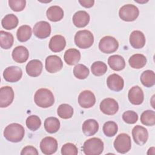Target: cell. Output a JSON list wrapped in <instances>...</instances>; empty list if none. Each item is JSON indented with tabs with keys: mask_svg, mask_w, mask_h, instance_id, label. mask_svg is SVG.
Instances as JSON below:
<instances>
[{
	"mask_svg": "<svg viewBox=\"0 0 155 155\" xmlns=\"http://www.w3.org/2000/svg\"><path fill=\"white\" fill-rule=\"evenodd\" d=\"M25 134L24 128L19 124L12 123L7 125L4 131V137L10 142L16 143L21 141Z\"/></svg>",
	"mask_w": 155,
	"mask_h": 155,
	"instance_id": "6da1fadb",
	"label": "cell"
},
{
	"mask_svg": "<svg viewBox=\"0 0 155 155\" xmlns=\"http://www.w3.org/2000/svg\"><path fill=\"white\" fill-rule=\"evenodd\" d=\"M34 101L38 107L48 108L53 105L54 97L50 90L42 88L36 91L34 96Z\"/></svg>",
	"mask_w": 155,
	"mask_h": 155,
	"instance_id": "7a4b0ae2",
	"label": "cell"
},
{
	"mask_svg": "<svg viewBox=\"0 0 155 155\" xmlns=\"http://www.w3.org/2000/svg\"><path fill=\"white\" fill-rule=\"evenodd\" d=\"M82 150L86 155H99L103 152L104 142L99 138L92 137L84 142Z\"/></svg>",
	"mask_w": 155,
	"mask_h": 155,
	"instance_id": "3957f363",
	"label": "cell"
},
{
	"mask_svg": "<svg viewBox=\"0 0 155 155\" xmlns=\"http://www.w3.org/2000/svg\"><path fill=\"white\" fill-rule=\"evenodd\" d=\"M93 42V35L89 30H79L76 33L74 36V43L80 48H88L92 46Z\"/></svg>",
	"mask_w": 155,
	"mask_h": 155,
	"instance_id": "277c9868",
	"label": "cell"
},
{
	"mask_svg": "<svg viewBox=\"0 0 155 155\" xmlns=\"http://www.w3.org/2000/svg\"><path fill=\"white\" fill-rule=\"evenodd\" d=\"M139 14L138 8L133 4H125L121 7L119 11L120 18L127 22L133 21L137 19Z\"/></svg>",
	"mask_w": 155,
	"mask_h": 155,
	"instance_id": "5b68a950",
	"label": "cell"
},
{
	"mask_svg": "<svg viewBox=\"0 0 155 155\" xmlns=\"http://www.w3.org/2000/svg\"><path fill=\"white\" fill-rule=\"evenodd\" d=\"M114 147L119 153L125 154L128 152L131 147V141L130 136L126 133L119 134L114 141Z\"/></svg>",
	"mask_w": 155,
	"mask_h": 155,
	"instance_id": "8992f818",
	"label": "cell"
},
{
	"mask_svg": "<svg viewBox=\"0 0 155 155\" xmlns=\"http://www.w3.org/2000/svg\"><path fill=\"white\" fill-rule=\"evenodd\" d=\"M119 47V43L116 39L110 36L103 37L99 41V50L107 54H110L115 52Z\"/></svg>",
	"mask_w": 155,
	"mask_h": 155,
	"instance_id": "52a82bcc",
	"label": "cell"
},
{
	"mask_svg": "<svg viewBox=\"0 0 155 155\" xmlns=\"http://www.w3.org/2000/svg\"><path fill=\"white\" fill-rule=\"evenodd\" d=\"M40 149L42 153L45 155L52 154L58 150V142L54 137H45L41 141Z\"/></svg>",
	"mask_w": 155,
	"mask_h": 155,
	"instance_id": "ba28073f",
	"label": "cell"
},
{
	"mask_svg": "<svg viewBox=\"0 0 155 155\" xmlns=\"http://www.w3.org/2000/svg\"><path fill=\"white\" fill-rule=\"evenodd\" d=\"M63 67L61 59L57 55H50L45 59V69L50 73H55Z\"/></svg>",
	"mask_w": 155,
	"mask_h": 155,
	"instance_id": "9c48e42d",
	"label": "cell"
},
{
	"mask_svg": "<svg viewBox=\"0 0 155 155\" xmlns=\"http://www.w3.org/2000/svg\"><path fill=\"white\" fill-rule=\"evenodd\" d=\"M101 111L107 115L115 114L119 110L117 102L113 98H105L100 104Z\"/></svg>",
	"mask_w": 155,
	"mask_h": 155,
	"instance_id": "30bf717a",
	"label": "cell"
},
{
	"mask_svg": "<svg viewBox=\"0 0 155 155\" xmlns=\"http://www.w3.org/2000/svg\"><path fill=\"white\" fill-rule=\"evenodd\" d=\"M33 33L39 39H45L50 35V24L45 21H39L34 25Z\"/></svg>",
	"mask_w": 155,
	"mask_h": 155,
	"instance_id": "8fae6325",
	"label": "cell"
},
{
	"mask_svg": "<svg viewBox=\"0 0 155 155\" xmlns=\"http://www.w3.org/2000/svg\"><path fill=\"white\" fill-rule=\"evenodd\" d=\"M22 71L17 66H10L6 68L3 72L4 79L9 82H16L21 79Z\"/></svg>",
	"mask_w": 155,
	"mask_h": 155,
	"instance_id": "7c38bea8",
	"label": "cell"
},
{
	"mask_svg": "<svg viewBox=\"0 0 155 155\" xmlns=\"http://www.w3.org/2000/svg\"><path fill=\"white\" fill-rule=\"evenodd\" d=\"M132 136L135 143L139 145H144L148 138L147 130L142 126L136 125L132 130Z\"/></svg>",
	"mask_w": 155,
	"mask_h": 155,
	"instance_id": "4fadbf2b",
	"label": "cell"
},
{
	"mask_svg": "<svg viewBox=\"0 0 155 155\" xmlns=\"http://www.w3.org/2000/svg\"><path fill=\"white\" fill-rule=\"evenodd\" d=\"M78 102L81 107L89 108L95 104L96 97L92 91L84 90L79 94L78 96Z\"/></svg>",
	"mask_w": 155,
	"mask_h": 155,
	"instance_id": "5bb4252c",
	"label": "cell"
},
{
	"mask_svg": "<svg viewBox=\"0 0 155 155\" xmlns=\"http://www.w3.org/2000/svg\"><path fill=\"white\" fill-rule=\"evenodd\" d=\"M14 99V91L9 86L2 87L0 89V107L5 108L9 106Z\"/></svg>",
	"mask_w": 155,
	"mask_h": 155,
	"instance_id": "9a60e30c",
	"label": "cell"
},
{
	"mask_svg": "<svg viewBox=\"0 0 155 155\" xmlns=\"http://www.w3.org/2000/svg\"><path fill=\"white\" fill-rule=\"evenodd\" d=\"M107 84L111 90L119 91L124 88V81L120 76L117 74L113 73L107 78Z\"/></svg>",
	"mask_w": 155,
	"mask_h": 155,
	"instance_id": "2e32d148",
	"label": "cell"
},
{
	"mask_svg": "<svg viewBox=\"0 0 155 155\" xmlns=\"http://www.w3.org/2000/svg\"><path fill=\"white\" fill-rule=\"evenodd\" d=\"M128 96L130 102L136 105H140L144 99L143 92L142 88L138 85L134 86L130 89Z\"/></svg>",
	"mask_w": 155,
	"mask_h": 155,
	"instance_id": "e0dca14e",
	"label": "cell"
},
{
	"mask_svg": "<svg viewBox=\"0 0 155 155\" xmlns=\"http://www.w3.org/2000/svg\"><path fill=\"white\" fill-rule=\"evenodd\" d=\"M130 43L134 48H142L145 44L144 34L139 30L132 31L130 35Z\"/></svg>",
	"mask_w": 155,
	"mask_h": 155,
	"instance_id": "ac0fdd59",
	"label": "cell"
},
{
	"mask_svg": "<svg viewBox=\"0 0 155 155\" xmlns=\"http://www.w3.org/2000/svg\"><path fill=\"white\" fill-rule=\"evenodd\" d=\"M66 45V41L65 38L59 35H54L50 40L49 48L53 52L57 53L62 51Z\"/></svg>",
	"mask_w": 155,
	"mask_h": 155,
	"instance_id": "d6986e66",
	"label": "cell"
},
{
	"mask_svg": "<svg viewBox=\"0 0 155 155\" xmlns=\"http://www.w3.org/2000/svg\"><path fill=\"white\" fill-rule=\"evenodd\" d=\"M42 63L38 59H33L26 65V72L31 77L39 76L42 71Z\"/></svg>",
	"mask_w": 155,
	"mask_h": 155,
	"instance_id": "ffe728a7",
	"label": "cell"
},
{
	"mask_svg": "<svg viewBox=\"0 0 155 155\" xmlns=\"http://www.w3.org/2000/svg\"><path fill=\"white\" fill-rule=\"evenodd\" d=\"M90 15L88 13L84 10H80L76 12L73 16V24L78 27L82 28L87 25L90 22Z\"/></svg>",
	"mask_w": 155,
	"mask_h": 155,
	"instance_id": "44dd1931",
	"label": "cell"
},
{
	"mask_svg": "<svg viewBox=\"0 0 155 155\" xmlns=\"http://www.w3.org/2000/svg\"><path fill=\"white\" fill-rule=\"evenodd\" d=\"M13 59L19 64L26 62L29 56V53L28 49L22 45L16 47L12 54Z\"/></svg>",
	"mask_w": 155,
	"mask_h": 155,
	"instance_id": "7402d4cb",
	"label": "cell"
},
{
	"mask_svg": "<svg viewBox=\"0 0 155 155\" xmlns=\"http://www.w3.org/2000/svg\"><path fill=\"white\" fill-rule=\"evenodd\" d=\"M82 129L84 134L85 136H93L99 130V124L96 120L89 119L84 122Z\"/></svg>",
	"mask_w": 155,
	"mask_h": 155,
	"instance_id": "603a6c76",
	"label": "cell"
},
{
	"mask_svg": "<svg viewBox=\"0 0 155 155\" xmlns=\"http://www.w3.org/2000/svg\"><path fill=\"white\" fill-rule=\"evenodd\" d=\"M65 62L69 65L77 64L81 59V53L76 48H69L65 51L64 56Z\"/></svg>",
	"mask_w": 155,
	"mask_h": 155,
	"instance_id": "cb8c5ba5",
	"label": "cell"
},
{
	"mask_svg": "<svg viewBox=\"0 0 155 155\" xmlns=\"http://www.w3.org/2000/svg\"><path fill=\"white\" fill-rule=\"evenodd\" d=\"M46 15L50 21L58 22L63 18L64 10L58 5H53L47 9Z\"/></svg>",
	"mask_w": 155,
	"mask_h": 155,
	"instance_id": "d4e9b609",
	"label": "cell"
},
{
	"mask_svg": "<svg viewBox=\"0 0 155 155\" xmlns=\"http://www.w3.org/2000/svg\"><path fill=\"white\" fill-rule=\"evenodd\" d=\"M109 66L114 71H120L125 67V62L124 58L118 54L111 55L108 59Z\"/></svg>",
	"mask_w": 155,
	"mask_h": 155,
	"instance_id": "484cf974",
	"label": "cell"
},
{
	"mask_svg": "<svg viewBox=\"0 0 155 155\" xmlns=\"http://www.w3.org/2000/svg\"><path fill=\"white\" fill-rule=\"evenodd\" d=\"M128 63L131 67L136 69H140L146 65L147 58L143 54H134L130 58Z\"/></svg>",
	"mask_w": 155,
	"mask_h": 155,
	"instance_id": "4316f807",
	"label": "cell"
},
{
	"mask_svg": "<svg viewBox=\"0 0 155 155\" xmlns=\"http://www.w3.org/2000/svg\"><path fill=\"white\" fill-rule=\"evenodd\" d=\"M18 22L19 20L16 15L8 14L2 19L1 24L4 28L6 30H12L18 26Z\"/></svg>",
	"mask_w": 155,
	"mask_h": 155,
	"instance_id": "83f0119b",
	"label": "cell"
},
{
	"mask_svg": "<svg viewBox=\"0 0 155 155\" xmlns=\"http://www.w3.org/2000/svg\"><path fill=\"white\" fill-rule=\"evenodd\" d=\"M45 130L49 133H56L60 128V122L55 117H47L44 121Z\"/></svg>",
	"mask_w": 155,
	"mask_h": 155,
	"instance_id": "f1b7e54d",
	"label": "cell"
},
{
	"mask_svg": "<svg viewBox=\"0 0 155 155\" xmlns=\"http://www.w3.org/2000/svg\"><path fill=\"white\" fill-rule=\"evenodd\" d=\"M14 42V38L12 33L1 30L0 31V45L3 49L10 48Z\"/></svg>",
	"mask_w": 155,
	"mask_h": 155,
	"instance_id": "f546056e",
	"label": "cell"
},
{
	"mask_svg": "<svg viewBox=\"0 0 155 155\" xmlns=\"http://www.w3.org/2000/svg\"><path fill=\"white\" fill-rule=\"evenodd\" d=\"M140 82L146 87H151L155 84V74L152 70L144 71L140 75Z\"/></svg>",
	"mask_w": 155,
	"mask_h": 155,
	"instance_id": "4dcf8cb0",
	"label": "cell"
},
{
	"mask_svg": "<svg viewBox=\"0 0 155 155\" xmlns=\"http://www.w3.org/2000/svg\"><path fill=\"white\" fill-rule=\"evenodd\" d=\"M32 35L31 28L28 25H23L19 27L16 32V36L20 42L28 41Z\"/></svg>",
	"mask_w": 155,
	"mask_h": 155,
	"instance_id": "1f68e13d",
	"label": "cell"
},
{
	"mask_svg": "<svg viewBox=\"0 0 155 155\" xmlns=\"http://www.w3.org/2000/svg\"><path fill=\"white\" fill-rule=\"evenodd\" d=\"M57 113L62 119H70L73 116V108L71 105L67 104H62L58 107L57 109Z\"/></svg>",
	"mask_w": 155,
	"mask_h": 155,
	"instance_id": "d6a6232c",
	"label": "cell"
},
{
	"mask_svg": "<svg viewBox=\"0 0 155 155\" xmlns=\"http://www.w3.org/2000/svg\"><path fill=\"white\" fill-rule=\"evenodd\" d=\"M140 122L146 126H153L155 124V112L150 110L144 111L140 116Z\"/></svg>",
	"mask_w": 155,
	"mask_h": 155,
	"instance_id": "836d02e7",
	"label": "cell"
},
{
	"mask_svg": "<svg viewBox=\"0 0 155 155\" xmlns=\"http://www.w3.org/2000/svg\"><path fill=\"white\" fill-rule=\"evenodd\" d=\"M91 70L94 76H101L107 72V66L102 61H96L92 64L91 66Z\"/></svg>",
	"mask_w": 155,
	"mask_h": 155,
	"instance_id": "e575fe53",
	"label": "cell"
},
{
	"mask_svg": "<svg viewBox=\"0 0 155 155\" xmlns=\"http://www.w3.org/2000/svg\"><path fill=\"white\" fill-rule=\"evenodd\" d=\"M118 127L116 123L114 121L106 122L102 127V130L104 134L107 137H113L117 132Z\"/></svg>",
	"mask_w": 155,
	"mask_h": 155,
	"instance_id": "d590c367",
	"label": "cell"
},
{
	"mask_svg": "<svg viewBox=\"0 0 155 155\" xmlns=\"http://www.w3.org/2000/svg\"><path fill=\"white\" fill-rule=\"evenodd\" d=\"M89 69L84 65L77 64L73 68V74L74 76L79 79H84L89 75Z\"/></svg>",
	"mask_w": 155,
	"mask_h": 155,
	"instance_id": "8d00e7d4",
	"label": "cell"
},
{
	"mask_svg": "<svg viewBox=\"0 0 155 155\" xmlns=\"http://www.w3.org/2000/svg\"><path fill=\"white\" fill-rule=\"evenodd\" d=\"M41 125V119L36 115H31L26 119V125L31 131L37 130Z\"/></svg>",
	"mask_w": 155,
	"mask_h": 155,
	"instance_id": "74e56055",
	"label": "cell"
},
{
	"mask_svg": "<svg viewBox=\"0 0 155 155\" xmlns=\"http://www.w3.org/2000/svg\"><path fill=\"white\" fill-rule=\"evenodd\" d=\"M122 119L125 122L129 124H133L137 121L138 115L135 111L128 110L123 113Z\"/></svg>",
	"mask_w": 155,
	"mask_h": 155,
	"instance_id": "f35d334b",
	"label": "cell"
},
{
	"mask_svg": "<svg viewBox=\"0 0 155 155\" xmlns=\"http://www.w3.org/2000/svg\"><path fill=\"white\" fill-rule=\"evenodd\" d=\"M78 153L76 146L72 143H65L61 148V154L63 155H76Z\"/></svg>",
	"mask_w": 155,
	"mask_h": 155,
	"instance_id": "ab89813d",
	"label": "cell"
},
{
	"mask_svg": "<svg viewBox=\"0 0 155 155\" xmlns=\"http://www.w3.org/2000/svg\"><path fill=\"white\" fill-rule=\"evenodd\" d=\"M8 5L11 9L15 12H21L24 9L26 5L25 0H10Z\"/></svg>",
	"mask_w": 155,
	"mask_h": 155,
	"instance_id": "60d3db41",
	"label": "cell"
},
{
	"mask_svg": "<svg viewBox=\"0 0 155 155\" xmlns=\"http://www.w3.org/2000/svg\"><path fill=\"white\" fill-rule=\"evenodd\" d=\"M21 155H27V154H34V155H38V152L37 149L30 145H28L23 148L21 152Z\"/></svg>",
	"mask_w": 155,
	"mask_h": 155,
	"instance_id": "b9f144b4",
	"label": "cell"
},
{
	"mask_svg": "<svg viewBox=\"0 0 155 155\" xmlns=\"http://www.w3.org/2000/svg\"><path fill=\"white\" fill-rule=\"evenodd\" d=\"M79 2L81 4V5L85 8H90L93 6L94 1L93 0H82V1H79Z\"/></svg>",
	"mask_w": 155,
	"mask_h": 155,
	"instance_id": "7bdbcfd3",
	"label": "cell"
}]
</instances>
